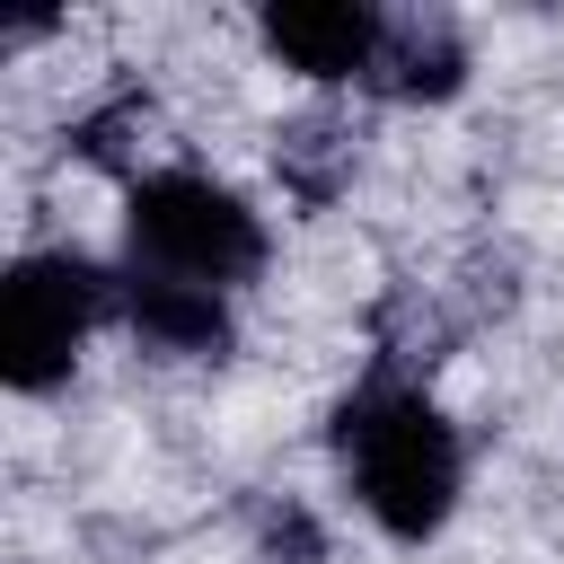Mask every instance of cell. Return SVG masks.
Here are the masks:
<instances>
[{"label":"cell","instance_id":"5","mask_svg":"<svg viewBox=\"0 0 564 564\" xmlns=\"http://www.w3.org/2000/svg\"><path fill=\"white\" fill-rule=\"evenodd\" d=\"M123 317L141 326L150 352H176V361H212V352H229V308H220V291H203V282L132 273V282H123Z\"/></svg>","mask_w":564,"mask_h":564},{"label":"cell","instance_id":"4","mask_svg":"<svg viewBox=\"0 0 564 564\" xmlns=\"http://www.w3.org/2000/svg\"><path fill=\"white\" fill-rule=\"evenodd\" d=\"M379 35H388V18L361 9V0H291V9H264V44L300 79H370Z\"/></svg>","mask_w":564,"mask_h":564},{"label":"cell","instance_id":"2","mask_svg":"<svg viewBox=\"0 0 564 564\" xmlns=\"http://www.w3.org/2000/svg\"><path fill=\"white\" fill-rule=\"evenodd\" d=\"M132 256H141V273L229 291V282H247L264 264V220L229 185H212L194 167H167V176L132 185Z\"/></svg>","mask_w":564,"mask_h":564},{"label":"cell","instance_id":"3","mask_svg":"<svg viewBox=\"0 0 564 564\" xmlns=\"http://www.w3.org/2000/svg\"><path fill=\"white\" fill-rule=\"evenodd\" d=\"M115 308H123V282L97 273L88 256H18L0 282V379L18 397H44Z\"/></svg>","mask_w":564,"mask_h":564},{"label":"cell","instance_id":"6","mask_svg":"<svg viewBox=\"0 0 564 564\" xmlns=\"http://www.w3.org/2000/svg\"><path fill=\"white\" fill-rule=\"evenodd\" d=\"M467 79V44L449 18H388L379 35V62H370V88L379 97H405V106H432Z\"/></svg>","mask_w":564,"mask_h":564},{"label":"cell","instance_id":"1","mask_svg":"<svg viewBox=\"0 0 564 564\" xmlns=\"http://www.w3.org/2000/svg\"><path fill=\"white\" fill-rule=\"evenodd\" d=\"M335 449L352 467L361 511L388 538H432L458 502V432L441 423V405L405 379H370L361 397H344L335 414Z\"/></svg>","mask_w":564,"mask_h":564}]
</instances>
